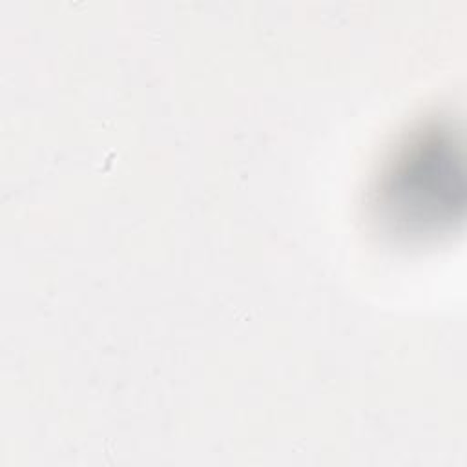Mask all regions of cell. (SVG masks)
Here are the masks:
<instances>
[{
  "instance_id": "cell-1",
  "label": "cell",
  "mask_w": 467,
  "mask_h": 467,
  "mask_svg": "<svg viewBox=\"0 0 467 467\" xmlns=\"http://www.w3.org/2000/svg\"><path fill=\"white\" fill-rule=\"evenodd\" d=\"M378 204L401 234H436L460 221L465 184L454 133L429 128L412 135L383 173Z\"/></svg>"
}]
</instances>
